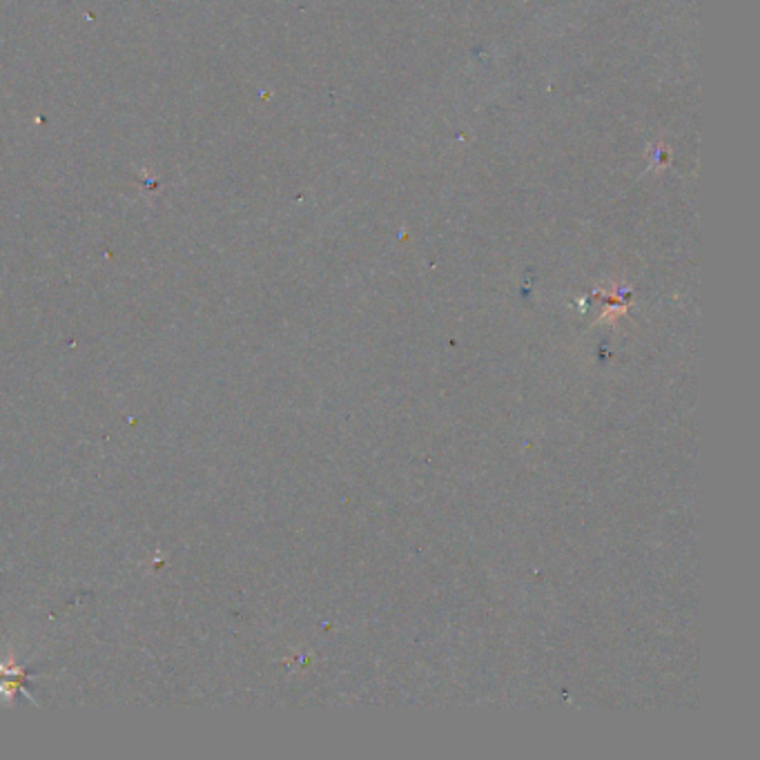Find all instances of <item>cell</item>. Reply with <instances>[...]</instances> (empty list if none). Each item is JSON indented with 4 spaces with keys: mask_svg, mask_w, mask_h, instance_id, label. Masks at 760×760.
<instances>
[{
    "mask_svg": "<svg viewBox=\"0 0 760 760\" xmlns=\"http://www.w3.org/2000/svg\"><path fill=\"white\" fill-rule=\"evenodd\" d=\"M29 669L25 662L16 658V654H9L5 660L0 658V700H5L9 707H14L18 696H25L34 707H41V703L32 696V691L27 689Z\"/></svg>",
    "mask_w": 760,
    "mask_h": 760,
    "instance_id": "cell-1",
    "label": "cell"
}]
</instances>
